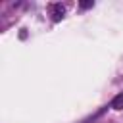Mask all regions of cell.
Instances as JSON below:
<instances>
[{"instance_id":"1","label":"cell","mask_w":123,"mask_h":123,"mask_svg":"<svg viewBox=\"0 0 123 123\" xmlns=\"http://www.w3.org/2000/svg\"><path fill=\"white\" fill-rule=\"evenodd\" d=\"M48 12H50V15H52L54 21H60V19H63V15H65V6H62L60 2L50 4V6H48Z\"/></svg>"},{"instance_id":"2","label":"cell","mask_w":123,"mask_h":123,"mask_svg":"<svg viewBox=\"0 0 123 123\" xmlns=\"http://www.w3.org/2000/svg\"><path fill=\"white\" fill-rule=\"evenodd\" d=\"M110 108H111V110H117V111H119V110H123V92H121V94H117V96L111 100Z\"/></svg>"},{"instance_id":"3","label":"cell","mask_w":123,"mask_h":123,"mask_svg":"<svg viewBox=\"0 0 123 123\" xmlns=\"http://www.w3.org/2000/svg\"><path fill=\"white\" fill-rule=\"evenodd\" d=\"M100 113H102V111H100ZM100 113H96V115H92V117H88V119H86V121H83V123H94V121H96V119L100 117Z\"/></svg>"},{"instance_id":"4","label":"cell","mask_w":123,"mask_h":123,"mask_svg":"<svg viewBox=\"0 0 123 123\" xmlns=\"http://www.w3.org/2000/svg\"><path fill=\"white\" fill-rule=\"evenodd\" d=\"M90 6H92V2H83V4H81L83 10H86V8H90Z\"/></svg>"}]
</instances>
